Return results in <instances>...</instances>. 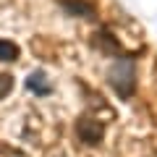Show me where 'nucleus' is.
Here are the masks:
<instances>
[{"mask_svg": "<svg viewBox=\"0 0 157 157\" xmlns=\"http://www.w3.org/2000/svg\"><path fill=\"white\" fill-rule=\"evenodd\" d=\"M107 81H110V86L115 89V94L121 100H128L136 92V63H134V58L121 52L115 58V63L110 66V71H107Z\"/></svg>", "mask_w": 157, "mask_h": 157, "instance_id": "1", "label": "nucleus"}, {"mask_svg": "<svg viewBox=\"0 0 157 157\" xmlns=\"http://www.w3.org/2000/svg\"><path fill=\"white\" fill-rule=\"evenodd\" d=\"M76 136L78 141H84L89 147H97L102 139H105V126L94 118H78L76 121Z\"/></svg>", "mask_w": 157, "mask_h": 157, "instance_id": "2", "label": "nucleus"}, {"mask_svg": "<svg viewBox=\"0 0 157 157\" xmlns=\"http://www.w3.org/2000/svg\"><path fill=\"white\" fill-rule=\"evenodd\" d=\"M60 8L76 18H97V8L86 0H60Z\"/></svg>", "mask_w": 157, "mask_h": 157, "instance_id": "3", "label": "nucleus"}, {"mask_svg": "<svg viewBox=\"0 0 157 157\" xmlns=\"http://www.w3.org/2000/svg\"><path fill=\"white\" fill-rule=\"evenodd\" d=\"M26 89L32 92V94H37V97H45V94L52 92V84L47 81V73L45 71H32L26 76Z\"/></svg>", "mask_w": 157, "mask_h": 157, "instance_id": "4", "label": "nucleus"}, {"mask_svg": "<svg viewBox=\"0 0 157 157\" xmlns=\"http://www.w3.org/2000/svg\"><path fill=\"white\" fill-rule=\"evenodd\" d=\"M94 45H97V47H102L105 52L121 55V45H118V39H113V34H107V32H97V37H94Z\"/></svg>", "mask_w": 157, "mask_h": 157, "instance_id": "5", "label": "nucleus"}, {"mask_svg": "<svg viewBox=\"0 0 157 157\" xmlns=\"http://www.w3.org/2000/svg\"><path fill=\"white\" fill-rule=\"evenodd\" d=\"M18 55H21V50H18L16 42H11V39H0V60H18Z\"/></svg>", "mask_w": 157, "mask_h": 157, "instance_id": "6", "label": "nucleus"}, {"mask_svg": "<svg viewBox=\"0 0 157 157\" xmlns=\"http://www.w3.org/2000/svg\"><path fill=\"white\" fill-rule=\"evenodd\" d=\"M13 89V76L11 73H0V100H6Z\"/></svg>", "mask_w": 157, "mask_h": 157, "instance_id": "7", "label": "nucleus"}]
</instances>
